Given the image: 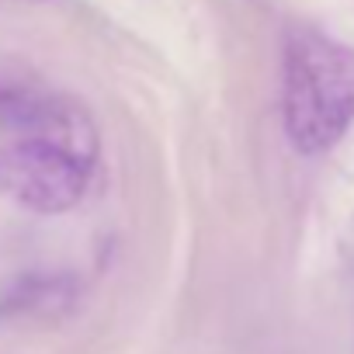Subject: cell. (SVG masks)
Here are the masks:
<instances>
[{"label": "cell", "instance_id": "1", "mask_svg": "<svg viewBox=\"0 0 354 354\" xmlns=\"http://www.w3.org/2000/svg\"><path fill=\"white\" fill-rule=\"evenodd\" d=\"M101 163L91 111L46 87H0V195L35 216L77 209Z\"/></svg>", "mask_w": 354, "mask_h": 354}, {"label": "cell", "instance_id": "2", "mask_svg": "<svg viewBox=\"0 0 354 354\" xmlns=\"http://www.w3.org/2000/svg\"><path fill=\"white\" fill-rule=\"evenodd\" d=\"M354 125V49L316 25L281 42V129L299 156L330 153Z\"/></svg>", "mask_w": 354, "mask_h": 354}]
</instances>
